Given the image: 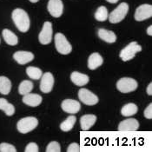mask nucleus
<instances>
[{
    "label": "nucleus",
    "instance_id": "1",
    "mask_svg": "<svg viewBox=\"0 0 152 152\" xmlns=\"http://www.w3.org/2000/svg\"><path fill=\"white\" fill-rule=\"evenodd\" d=\"M12 18L16 27L21 32H27L30 29V18L27 12L21 8L15 9L12 14Z\"/></svg>",
    "mask_w": 152,
    "mask_h": 152
},
{
    "label": "nucleus",
    "instance_id": "2",
    "mask_svg": "<svg viewBox=\"0 0 152 152\" xmlns=\"http://www.w3.org/2000/svg\"><path fill=\"white\" fill-rule=\"evenodd\" d=\"M129 12V4L127 3H121L116 9L108 16L109 21L111 23H117L124 19Z\"/></svg>",
    "mask_w": 152,
    "mask_h": 152
},
{
    "label": "nucleus",
    "instance_id": "3",
    "mask_svg": "<svg viewBox=\"0 0 152 152\" xmlns=\"http://www.w3.org/2000/svg\"><path fill=\"white\" fill-rule=\"evenodd\" d=\"M38 125V120L34 117H27L20 119L17 124V129L22 133L26 134L37 128Z\"/></svg>",
    "mask_w": 152,
    "mask_h": 152
},
{
    "label": "nucleus",
    "instance_id": "4",
    "mask_svg": "<svg viewBox=\"0 0 152 152\" xmlns=\"http://www.w3.org/2000/svg\"><path fill=\"white\" fill-rule=\"evenodd\" d=\"M141 50H142V47L140 45H138L137 42H131L121 50L119 57L124 62L129 61L134 58L137 52H140Z\"/></svg>",
    "mask_w": 152,
    "mask_h": 152
},
{
    "label": "nucleus",
    "instance_id": "5",
    "mask_svg": "<svg viewBox=\"0 0 152 152\" xmlns=\"http://www.w3.org/2000/svg\"><path fill=\"white\" fill-rule=\"evenodd\" d=\"M137 82L131 77H122L117 83V90L122 93H129L137 89Z\"/></svg>",
    "mask_w": 152,
    "mask_h": 152
},
{
    "label": "nucleus",
    "instance_id": "6",
    "mask_svg": "<svg viewBox=\"0 0 152 152\" xmlns=\"http://www.w3.org/2000/svg\"><path fill=\"white\" fill-rule=\"evenodd\" d=\"M55 46L59 53L63 55H68L72 50L71 45L62 33H57L55 35Z\"/></svg>",
    "mask_w": 152,
    "mask_h": 152
},
{
    "label": "nucleus",
    "instance_id": "7",
    "mask_svg": "<svg viewBox=\"0 0 152 152\" xmlns=\"http://www.w3.org/2000/svg\"><path fill=\"white\" fill-rule=\"evenodd\" d=\"M78 98L85 105L92 106L98 103V97L87 89L82 88L78 91Z\"/></svg>",
    "mask_w": 152,
    "mask_h": 152
},
{
    "label": "nucleus",
    "instance_id": "8",
    "mask_svg": "<svg viewBox=\"0 0 152 152\" xmlns=\"http://www.w3.org/2000/svg\"><path fill=\"white\" fill-rule=\"evenodd\" d=\"M52 39V24L50 22H45L43 28L38 35V40L42 45L50 44Z\"/></svg>",
    "mask_w": 152,
    "mask_h": 152
},
{
    "label": "nucleus",
    "instance_id": "9",
    "mask_svg": "<svg viewBox=\"0 0 152 152\" xmlns=\"http://www.w3.org/2000/svg\"><path fill=\"white\" fill-rule=\"evenodd\" d=\"M152 17V6L151 4H144L138 6L135 12V19L137 21H143Z\"/></svg>",
    "mask_w": 152,
    "mask_h": 152
},
{
    "label": "nucleus",
    "instance_id": "10",
    "mask_svg": "<svg viewBox=\"0 0 152 152\" xmlns=\"http://www.w3.org/2000/svg\"><path fill=\"white\" fill-rule=\"evenodd\" d=\"M47 10L53 18H60L64 12V4L62 0H49Z\"/></svg>",
    "mask_w": 152,
    "mask_h": 152
},
{
    "label": "nucleus",
    "instance_id": "11",
    "mask_svg": "<svg viewBox=\"0 0 152 152\" xmlns=\"http://www.w3.org/2000/svg\"><path fill=\"white\" fill-rule=\"evenodd\" d=\"M54 85V77L50 72H46L41 77L40 90L44 93H50Z\"/></svg>",
    "mask_w": 152,
    "mask_h": 152
},
{
    "label": "nucleus",
    "instance_id": "12",
    "mask_svg": "<svg viewBox=\"0 0 152 152\" xmlns=\"http://www.w3.org/2000/svg\"><path fill=\"white\" fill-rule=\"evenodd\" d=\"M61 108L62 110L69 114H76L77 113L80 109H81V105L80 103L77 100L74 99H65L62 102L61 104Z\"/></svg>",
    "mask_w": 152,
    "mask_h": 152
},
{
    "label": "nucleus",
    "instance_id": "13",
    "mask_svg": "<svg viewBox=\"0 0 152 152\" xmlns=\"http://www.w3.org/2000/svg\"><path fill=\"white\" fill-rule=\"evenodd\" d=\"M139 129V122L137 119L129 118L122 121L118 125L119 131H136Z\"/></svg>",
    "mask_w": 152,
    "mask_h": 152
},
{
    "label": "nucleus",
    "instance_id": "14",
    "mask_svg": "<svg viewBox=\"0 0 152 152\" xmlns=\"http://www.w3.org/2000/svg\"><path fill=\"white\" fill-rule=\"evenodd\" d=\"M13 58L19 64H26L34 59V54L30 51L19 50L13 54Z\"/></svg>",
    "mask_w": 152,
    "mask_h": 152
},
{
    "label": "nucleus",
    "instance_id": "15",
    "mask_svg": "<svg viewBox=\"0 0 152 152\" xmlns=\"http://www.w3.org/2000/svg\"><path fill=\"white\" fill-rule=\"evenodd\" d=\"M42 96L38 94L34 93H28L24 95L23 97V103L24 104L31 107H37L40 105L42 103Z\"/></svg>",
    "mask_w": 152,
    "mask_h": 152
},
{
    "label": "nucleus",
    "instance_id": "16",
    "mask_svg": "<svg viewBox=\"0 0 152 152\" xmlns=\"http://www.w3.org/2000/svg\"><path fill=\"white\" fill-rule=\"evenodd\" d=\"M70 80L77 86H83L89 83L90 78L87 75L83 73L78 71H73L70 75Z\"/></svg>",
    "mask_w": 152,
    "mask_h": 152
},
{
    "label": "nucleus",
    "instance_id": "17",
    "mask_svg": "<svg viewBox=\"0 0 152 152\" xmlns=\"http://www.w3.org/2000/svg\"><path fill=\"white\" fill-rule=\"evenodd\" d=\"M104 63V59L101 57V55L97 52L92 53L88 59V67L91 70H96L98 67H100Z\"/></svg>",
    "mask_w": 152,
    "mask_h": 152
},
{
    "label": "nucleus",
    "instance_id": "18",
    "mask_svg": "<svg viewBox=\"0 0 152 152\" xmlns=\"http://www.w3.org/2000/svg\"><path fill=\"white\" fill-rule=\"evenodd\" d=\"M96 121V117L93 114L83 115L80 118V125L83 130H89Z\"/></svg>",
    "mask_w": 152,
    "mask_h": 152
},
{
    "label": "nucleus",
    "instance_id": "19",
    "mask_svg": "<svg viewBox=\"0 0 152 152\" xmlns=\"http://www.w3.org/2000/svg\"><path fill=\"white\" fill-rule=\"evenodd\" d=\"M97 35L102 40L105 41L106 43H109V44H113L117 41L116 34L113 31L106 30V29H102V28L99 29L97 31Z\"/></svg>",
    "mask_w": 152,
    "mask_h": 152
},
{
    "label": "nucleus",
    "instance_id": "20",
    "mask_svg": "<svg viewBox=\"0 0 152 152\" xmlns=\"http://www.w3.org/2000/svg\"><path fill=\"white\" fill-rule=\"evenodd\" d=\"M2 36L5 41L6 44H8L9 45H17L18 43V38L16 36L15 33H13L12 31L8 30V29H4L2 31Z\"/></svg>",
    "mask_w": 152,
    "mask_h": 152
},
{
    "label": "nucleus",
    "instance_id": "21",
    "mask_svg": "<svg viewBox=\"0 0 152 152\" xmlns=\"http://www.w3.org/2000/svg\"><path fill=\"white\" fill-rule=\"evenodd\" d=\"M0 110H3L8 117H12L15 113V107L10 104L5 98H0Z\"/></svg>",
    "mask_w": 152,
    "mask_h": 152
},
{
    "label": "nucleus",
    "instance_id": "22",
    "mask_svg": "<svg viewBox=\"0 0 152 152\" xmlns=\"http://www.w3.org/2000/svg\"><path fill=\"white\" fill-rule=\"evenodd\" d=\"M137 110H138L137 106L133 103H129L123 106V108L121 109V114L124 117H131L137 114Z\"/></svg>",
    "mask_w": 152,
    "mask_h": 152
},
{
    "label": "nucleus",
    "instance_id": "23",
    "mask_svg": "<svg viewBox=\"0 0 152 152\" xmlns=\"http://www.w3.org/2000/svg\"><path fill=\"white\" fill-rule=\"evenodd\" d=\"M12 90V82L6 77H0V93L8 95Z\"/></svg>",
    "mask_w": 152,
    "mask_h": 152
},
{
    "label": "nucleus",
    "instance_id": "24",
    "mask_svg": "<svg viewBox=\"0 0 152 152\" xmlns=\"http://www.w3.org/2000/svg\"><path fill=\"white\" fill-rule=\"evenodd\" d=\"M76 122H77V117L75 116H70L60 124V129L64 132H68L70 129H72Z\"/></svg>",
    "mask_w": 152,
    "mask_h": 152
},
{
    "label": "nucleus",
    "instance_id": "25",
    "mask_svg": "<svg viewBox=\"0 0 152 152\" xmlns=\"http://www.w3.org/2000/svg\"><path fill=\"white\" fill-rule=\"evenodd\" d=\"M26 73L29 76L30 78L33 79V80H38L41 78L42 75H43V71L40 70L37 67L34 66H29L26 68Z\"/></svg>",
    "mask_w": 152,
    "mask_h": 152
},
{
    "label": "nucleus",
    "instance_id": "26",
    "mask_svg": "<svg viewBox=\"0 0 152 152\" xmlns=\"http://www.w3.org/2000/svg\"><path fill=\"white\" fill-rule=\"evenodd\" d=\"M33 83L29 80H23V82L19 84L18 87V92L20 95H26V94L30 93L32 90H33Z\"/></svg>",
    "mask_w": 152,
    "mask_h": 152
},
{
    "label": "nucleus",
    "instance_id": "27",
    "mask_svg": "<svg viewBox=\"0 0 152 152\" xmlns=\"http://www.w3.org/2000/svg\"><path fill=\"white\" fill-rule=\"evenodd\" d=\"M95 18L96 20L99 21V22H104L106 19L108 18L109 13H108V10L105 6H100L97 8V10L95 12Z\"/></svg>",
    "mask_w": 152,
    "mask_h": 152
},
{
    "label": "nucleus",
    "instance_id": "28",
    "mask_svg": "<svg viewBox=\"0 0 152 152\" xmlns=\"http://www.w3.org/2000/svg\"><path fill=\"white\" fill-rule=\"evenodd\" d=\"M47 152H60L61 151V147L58 142L56 141H52L50 142L46 148Z\"/></svg>",
    "mask_w": 152,
    "mask_h": 152
},
{
    "label": "nucleus",
    "instance_id": "29",
    "mask_svg": "<svg viewBox=\"0 0 152 152\" xmlns=\"http://www.w3.org/2000/svg\"><path fill=\"white\" fill-rule=\"evenodd\" d=\"M16 148L10 143L2 142L0 143V152H16Z\"/></svg>",
    "mask_w": 152,
    "mask_h": 152
},
{
    "label": "nucleus",
    "instance_id": "30",
    "mask_svg": "<svg viewBox=\"0 0 152 152\" xmlns=\"http://www.w3.org/2000/svg\"><path fill=\"white\" fill-rule=\"evenodd\" d=\"M38 146L36 142H30L29 144H27V146L25 147V152H38Z\"/></svg>",
    "mask_w": 152,
    "mask_h": 152
},
{
    "label": "nucleus",
    "instance_id": "31",
    "mask_svg": "<svg viewBox=\"0 0 152 152\" xmlns=\"http://www.w3.org/2000/svg\"><path fill=\"white\" fill-rule=\"evenodd\" d=\"M68 152H78L80 151V146L77 142H72L70 143L67 149Z\"/></svg>",
    "mask_w": 152,
    "mask_h": 152
},
{
    "label": "nucleus",
    "instance_id": "32",
    "mask_svg": "<svg viewBox=\"0 0 152 152\" xmlns=\"http://www.w3.org/2000/svg\"><path fill=\"white\" fill-rule=\"evenodd\" d=\"M144 117H146L147 119H151L152 118V104H150L149 106L145 109L144 112Z\"/></svg>",
    "mask_w": 152,
    "mask_h": 152
},
{
    "label": "nucleus",
    "instance_id": "33",
    "mask_svg": "<svg viewBox=\"0 0 152 152\" xmlns=\"http://www.w3.org/2000/svg\"><path fill=\"white\" fill-rule=\"evenodd\" d=\"M147 93L149 96H151L152 95V83H150V84L148 85V87H147Z\"/></svg>",
    "mask_w": 152,
    "mask_h": 152
},
{
    "label": "nucleus",
    "instance_id": "34",
    "mask_svg": "<svg viewBox=\"0 0 152 152\" xmlns=\"http://www.w3.org/2000/svg\"><path fill=\"white\" fill-rule=\"evenodd\" d=\"M147 34L149 36H152V26L150 25L147 29Z\"/></svg>",
    "mask_w": 152,
    "mask_h": 152
},
{
    "label": "nucleus",
    "instance_id": "35",
    "mask_svg": "<svg viewBox=\"0 0 152 152\" xmlns=\"http://www.w3.org/2000/svg\"><path fill=\"white\" fill-rule=\"evenodd\" d=\"M106 1L109 2V3H110V4H116L119 0H106Z\"/></svg>",
    "mask_w": 152,
    "mask_h": 152
},
{
    "label": "nucleus",
    "instance_id": "36",
    "mask_svg": "<svg viewBox=\"0 0 152 152\" xmlns=\"http://www.w3.org/2000/svg\"><path fill=\"white\" fill-rule=\"evenodd\" d=\"M30 2H31V3H37V2H38L39 0H29Z\"/></svg>",
    "mask_w": 152,
    "mask_h": 152
}]
</instances>
